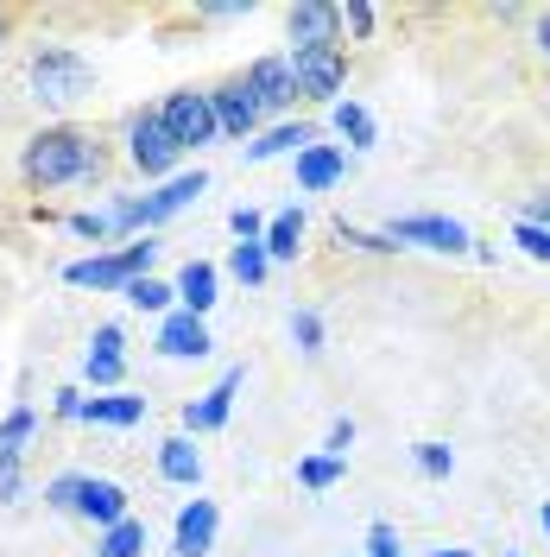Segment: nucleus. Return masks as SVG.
<instances>
[{
  "label": "nucleus",
  "mask_w": 550,
  "mask_h": 557,
  "mask_svg": "<svg viewBox=\"0 0 550 557\" xmlns=\"http://www.w3.org/2000/svg\"><path fill=\"white\" fill-rule=\"evenodd\" d=\"M76 513L96 525V532L121 525V520H127V487H121V482H102V475H83V487H76Z\"/></svg>",
  "instance_id": "10"
},
{
  "label": "nucleus",
  "mask_w": 550,
  "mask_h": 557,
  "mask_svg": "<svg viewBox=\"0 0 550 557\" xmlns=\"http://www.w3.org/2000/svg\"><path fill=\"white\" fill-rule=\"evenodd\" d=\"M241 368H228L222 381H215V393H203L197 406H184V431H222L228 424V412H235V393H241Z\"/></svg>",
  "instance_id": "12"
},
{
  "label": "nucleus",
  "mask_w": 550,
  "mask_h": 557,
  "mask_svg": "<svg viewBox=\"0 0 550 557\" xmlns=\"http://www.w3.org/2000/svg\"><path fill=\"white\" fill-rule=\"evenodd\" d=\"M228 267H235V278H241V285H260V278H266V267H273V260H266V242H241Z\"/></svg>",
  "instance_id": "25"
},
{
  "label": "nucleus",
  "mask_w": 550,
  "mask_h": 557,
  "mask_svg": "<svg viewBox=\"0 0 550 557\" xmlns=\"http://www.w3.org/2000/svg\"><path fill=\"white\" fill-rule=\"evenodd\" d=\"M203 190H209V177H203V172H184V177H172L159 197H146V203H121V209H114V228H152V222L177 215L184 203H197Z\"/></svg>",
  "instance_id": "7"
},
{
  "label": "nucleus",
  "mask_w": 550,
  "mask_h": 557,
  "mask_svg": "<svg viewBox=\"0 0 550 557\" xmlns=\"http://www.w3.org/2000/svg\"><path fill=\"white\" fill-rule=\"evenodd\" d=\"M83 418H89V424H139V418H146V399H134V393L83 399Z\"/></svg>",
  "instance_id": "20"
},
{
  "label": "nucleus",
  "mask_w": 550,
  "mask_h": 557,
  "mask_svg": "<svg viewBox=\"0 0 550 557\" xmlns=\"http://www.w3.org/2000/svg\"><path fill=\"white\" fill-rule=\"evenodd\" d=\"M177 298H184L190 317H203L209 305H215V267H209V260H190V267L177 273Z\"/></svg>",
  "instance_id": "18"
},
{
  "label": "nucleus",
  "mask_w": 550,
  "mask_h": 557,
  "mask_svg": "<svg viewBox=\"0 0 550 557\" xmlns=\"http://www.w3.org/2000/svg\"><path fill=\"white\" fill-rule=\"evenodd\" d=\"M285 64H291L298 96H310V102H329V96L348 83V51L342 45H298Z\"/></svg>",
  "instance_id": "3"
},
{
  "label": "nucleus",
  "mask_w": 550,
  "mask_h": 557,
  "mask_svg": "<svg viewBox=\"0 0 550 557\" xmlns=\"http://www.w3.org/2000/svg\"><path fill=\"white\" fill-rule=\"evenodd\" d=\"M172 298L177 292L172 285H159V278H134V285H127V305H139V311H165Z\"/></svg>",
  "instance_id": "28"
},
{
  "label": "nucleus",
  "mask_w": 550,
  "mask_h": 557,
  "mask_svg": "<svg viewBox=\"0 0 550 557\" xmlns=\"http://www.w3.org/2000/svg\"><path fill=\"white\" fill-rule=\"evenodd\" d=\"M342 469H348L342 456H304V462H298V482L304 487H336L342 482Z\"/></svg>",
  "instance_id": "27"
},
{
  "label": "nucleus",
  "mask_w": 550,
  "mask_h": 557,
  "mask_svg": "<svg viewBox=\"0 0 550 557\" xmlns=\"http://www.w3.org/2000/svg\"><path fill=\"white\" fill-rule=\"evenodd\" d=\"M215 525H222L215 500H190V507L177 513V525H172V552L177 557H209V545H215Z\"/></svg>",
  "instance_id": "11"
},
{
  "label": "nucleus",
  "mask_w": 550,
  "mask_h": 557,
  "mask_svg": "<svg viewBox=\"0 0 550 557\" xmlns=\"http://www.w3.org/2000/svg\"><path fill=\"white\" fill-rule=\"evenodd\" d=\"M430 557H468V552H430Z\"/></svg>",
  "instance_id": "44"
},
{
  "label": "nucleus",
  "mask_w": 550,
  "mask_h": 557,
  "mask_svg": "<svg viewBox=\"0 0 550 557\" xmlns=\"http://www.w3.org/2000/svg\"><path fill=\"white\" fill-rule=\"evenodd\" d=\"M538 520H545V532H550V500H545V513H538Z\"/></svg>",
  "instance_id": "43"
},
{
  "label": "nucleus",
  "mask_w": 550,
  "mask_h": 557,
  "mask_svg": "<svg viewBox=\"0 0 550 557\" xmlns=\"http://www.w3.org/2000/svg\"><path fill=\"white\" fill-rule=\"evenodd\" d=\"M228 228H235L241 242H266V215H260V209H235V215H228Z\"/></svg>",
  "instance_id": "32"
},
{
  "label": "nucleus",
  "mask_w": 550,
  "mask_h": 557,
  "mask_svg": "<svg viewBox=\"0 0 550 557\" xmlns=\"http://www.w3.org/2000/svg\"><path fill=\"white\" fill-rule=\"evenodd\" d=\"M146 267H152V242L121 247V253H96V260H76L64 278L70 285H96V292H127L134 278H146Z\"/></svg>",
  "instance_id": "4"
},
{
  "label": "nucleus",
  "mask_w": 550,
  "mask_h": 557,
  "mask_svg": "<svg viewBox=\"0 0 550 557\" xmlns=\"http://www.w3.org/2000/svg\"><path fill=\"white\" fill-rule=\"evenodd\" d=\"M291 336H298V348H304V355H316V348H323V323H316V311L291 317Z\"/></svg>",
  "instance_id": "30"
},
{
  "label": "nucleus",
  "mask_w": 550,
  "mask_h": 557,
  "mask_svg": "<svg viewBox=\"0 0 550 557\" xmlns=\"http://www.w3.org/2000/svg\"><path fill=\"white\" fill-rule=\"evenodd\" d=\"M7 26H13V13H7V7H0V38H7Z\"/></svg>",
  "instance_id": "42"
},
{
  "label": "nucleus",
  "mask_w": 550,
  "mask_h": 557,
  "mask_svg": "<svg viewBox=\"0 0 550 557\" xmlns=\"http://www.w3.org/2000/svg\"><path fill=\"white\" fill-rule=\"evenodd\" d=\"M525 222H538V228H545V222H550V197H538V203H532V215H525Z\"/></svg>",
  "instance_id": "40"
},
{
  "label": "nucleus",
  "mask_w": 550,
  "mask_h": 557,
  "mask_svg": "<svg viewBox=\"0 0 550 557\" xmlns=\"http://www.w3.org/2000/svg\"><path fill=\"white\" fill-rule=\"evenodd\" d=\"M336 134H342L348 146H374V114L361 102H336Z\"/></svg>",
  "instance_id": "24"
},
{
  "label": "nucleus",
  "mask_w": 550,
  "mask_h": 557,
  "mask_svg": "<svg viewBox=\"0 0 550 557\" xmlns=\"http://www.w3.org/2000/svg\"><path fill=\"white\" fill-rule=\"evenodd\" d=\"M538 51L550 58V13H538Z\"/></svg>",
  "instance_id": "41"
},
{
  "label": "nucleus",
  "mask_w": 550,
  "mask_h": 557,
  "mask_svg": "<svg viewBox=\"0 0 550 557\" xmlns=\"http://www.w3.org/2000/svg\"><path fill=\"white\" fill-rule=\"evenodd\" d=\"M26 83H33L38 102L64 108V102H83V96L96 89V70L83 64L76 51H64V45H45L33 64H26Z\"/></svg>",
  "instance_id": "2"
},
{
  "label": "nucleus",
  "mask_w": 550,
  "mask_h": 557,
  "mask_svg": "<svg viewBox=\"0 0 550 557\" xmlns=\"http://www.w3.org/2000/svg\"><path fill=\"white\" fill-rule=\"evenodd\" d=\"M417 469H424V475H437V482H443L449 469H455V450H449V444H417Z\"/></svg>",
  "instance_id": "29"
},
{
  "label": "nucleus",
  "mask_w": 550,
  "mask_h": 557,
  "mask_svg": "<svg viewBox=\"0 0 550 557\" xmlns=\"http://www.w3.org/2000/svg\"><path fill=\"white\" fill-rule=\"evenodd\" d=\"M159 475L197 487L203 482V456H197V444H190V437H165V444H159Z\"/></svg>",
  "instance_id": "17"
},
{
  "label": "nucleus",
  "mask_w": 550,
  "mask_h": 557,
  "mask_svg": "<svg viewBox=\"0 0 550 557\" xmlns=\"http://www.w3.org/2000/svg\"><path fill=\"white\" fill-rule=\"evenodd\" d=\"M33 424H38L33 406H13V412H7V424H0V456H20V444L33 437Z\"/></svg>",
  "instance_id": "26"
},
{
  "label": "nucleus",
  "mask_w": 550,
  "mask_h": 557,
  "mask_svg": "<svg viewBox=\"0 0 550 557\" xmlns=\"http://www.w3.org/2000/svg\"><path fill=\"white\" fill-rule=\"evenodd\" d=\"M285 26L298 45H336V26H342V7H323V0H304L285 13Z\"/></svg>",
  "instance_id": "15"
},
{
  "label": "nucleus",
  "mask_w": 550,
  "mask_h": 557,
  "mask_svg": "<svg viewBox=\"0 0 550 557\" xmlns=\"http://www.w3.org/2000/svg\"><path fill=\"white\" fill-rule=\"evenodd\" d=\"M165 127H172V139H177V152L184 146H209V139L222 134L215 127V102H209V89H177V96H165Z\"/></svg>",
  "instance_id": "6"
},
{
  "label": "nucleus",
  "mask_w": 550,
  "mask_h": 557,
  "mask_svg": "<svg viewBox=\"0 0 550 557\" xmlns=\"http://www.w3.org/2000/svg\"><path fill=\"white\" fill-rule=\"evenodd\" d=\"M58 412H64V418H83V399H76L70 386H64V393H58Z\"/></svg>",
  "instance_id": "39"
},
{
  "label": "nucleus",
  "mask_w": 550,
  "mask_h": 557,
  "mask_svg": "<svg viewBox=\"0 0 550 557\" xmlns=\"http://www.w3.org/2000/svg\"><path fill=\"white\" fill-rule=\"evenodd\" d=\"M291 146L304 152V146H316V134H310V127H273L266 139L247 146V159H278V152H291Z\"/></svg>",
  "instance_id": "23"
},
{
  "label": "nucleus",
  "mask_w": 550,
  "mask_h": 557,
  "mask_svg": "<svg viewBox=\"0 0 550 557\" xmlns=\"http://www.w3.org/2000/svg\"><path fill=\"white\" fill-rule=\"evenodd\" d=\"M209 102H215V127H222V134H235V139H247L253 127H260V114H266V108L253 102L247 76H235V83H222V89H209Z\"/></svg>",
  "instance_id": "9"
},
{
  "label": "nucleus",
  "mask_w": 550,
  "mask_h": 557,
  "mask_svg": "<svg viewBox=\"0 0 550 557\" xmlns=\"http://www.w3.org/2000/svg\"><path fill=\"white\" fill-rule=\"evenodd\" d=\"M342 20H348V33H374V7H367V0H354V7H342Z\"/></svg>",
  "instance_id": "36"
},
{
  "label": "nucleus",
  "mask_w": 550,
  "mask_h": 557,
  "mask_svg": "<svg viewBox=\"0 0 550 557\" xmlns=\"http://www.w3.org/2000/svg\"><path fill=\"white\" fill-rule=\"evenodd\" d=\"M367 557H399V532L392 525H374L367 532Z\"/></svg>",
  "instance_id": "35"
},
{
  "label": "nucleus",
  "mask_w": 550,
  "mask_h": 557,
  "mask_svg": "<svg viewBox=\"0 0 550 557\" xmlns=\"http://www.w3.org/2000/svg\"><path fill=\"white\" fill-rule=\"evenodd\" d=\"M342 172H348L342 146H304L298 152V184L304 190H329V184H342Z\"/></svg>",
  "instance_id": "16"
},
{
  "label": "nucleus",
  "mask_w": 550,
  "mask_h": 557,
  "mask_svg": "<svg viewBox=\"0 0 550 557\" xmlns=\"http://www.w3.org/2000/svg\"><path fill=\"white\" fill-rule=\"evenodd\" d=\"M348 444H354V424L336 418V424H329V456H342V462H348Z\"/></svg>",
  "instance_id": "38"
},
{
  "label": "nucleus",
  "mask_w": 550,
  "mask_h": 557,
  "mask_svg": "<svg viewBox=\"0 0 550 557\" xmlns=\"http://www.w3.org/2000/svg\"><path fill=\"white\" fill-rule=\"evenodd\" d=\"M298 242H304V215L298 209L266 222V260H298Z\"/></svg>",
  "instance_id": "21"
},
{
  "label": "nucleus",
  "mask_w": 550,
  "mask_h": 557,
  "mask_svg": "<svg viewBox=\"0 0 550 557\" xmlns=\"http://www.w3.org/2000/svg\"><path fill=\"white\" fill-rule=\"evenodd\" d=\"M139 552H146V525L139 520L108 525L102 539H96V557H139Z\"/></svg>",
  "instance_id": "22"
},
{
  "label": "nucleus",
  "mask_w": 550,
  "mask_h": 557,
  "mask_svg": "<svg viewBox=\"0 0 550 557\" xmlns=\"http://www.w3.org/2000/svg\"><path fill=\"white\" fill-rule=\"evenodd\" d=\"M386 235H392V247L417 242V247H437V253H462V247H475V242H468V228H462V222H449V215H405V222H392Z\"/></svg>",
  "instance_id": "8"
},
{
  "label": "nucleus",
  "mask_w": 550,
  "mask_h": 557,
  "mask_svg": "<svg viewBox=\"0 0 550 557\" xmlns=\"http://www.w3.org/2000/svg\"><path fill=\"white\" fill-rule=\"evenodd\" d=\"M159 348L172 355V361H203L209 355V330H203V317H190V311H177L159 323Z\"/></svg>",
  "instance_id": "14"
},
{
  "label": "nucleus",
  "mask_w": 550,
  "mask_h": 557,
  "mask_svg": "<svg viewBox=\"0 0 550 557\" xmlns=\"http://www.w3.org/2000/svg\"><path fill=\"white\" fill-rule=\"evenodd\" d=\"M89 381H96V386L121 381V323H102V330H96V348H89Z\"/></svg>",
  "instance_id": "19"
},
{
  "label": "nucleus",
  "mask_w": 550,
  "mask_h": 557,
  "mask_svg": "<svg viewBox=\"0 0 550 557\" xmlns=\"http://www.w3.org/2000/svg\"><path fill=\"white\" fill-rule=\"evenodd\" d=\"M20 172H26V184H38V190H58V184H76V177L102 172V146H96V134H83V127H45V134L26 146Z\"/></svg>",
  "instance_id": "1"
},
{
  "label": "nucleus",
  "mask_w": 550,
  "mask_h": 557,
  "mask_svg": "<svg viewBox=\"0 0 550 557\" xmlns=\"http://www.w3.org/2000/svg\"><path fill=\"white\" fill-rule=\"evenodd\" d=\"M127 159H134L146 177L172 172L177 139H172V127H165V114H159V108H139V114H134V127H127Z\"/></svg>",
  "instance_id": "5"
},
{
  "label": "nucleus",
  "mask_w": 550,
  "mask_h": 557,
  "mask_svg": "<svg viewBox=\"0 0 550 557\" xmlns=\"http://www.w3.org/2000/svg\"><path fill=\"white\" fill-rule=\"evenodd\" d=\"M0 500H20V456H0Z\"/></svg>",
  "instance_id": "37"
},
{
  "label": "nucleus",
  "mask_w": 550,
  "mask_h": 557,
  "mask_svg": "<svg viewBox=\"0 0 550 557\" xmlns=\"http://www.w3.org/2000/svg\"><path fill=\"white\" fill-rule=\"evenodd\" d=\"M336 235H342L348 247H367V253H392V235H361V228H348V222L336 228Z\"/></svg>",
  "instance_id": "34"
},
{
  "label": "nucleus",
  "mask_w": 550,
  "mask_h": 557,
  "mask_svg": "<svg viewBox=\"0 0 550 557\" xmlns=\"http://www.w3.org/2000/svg\"><path fill=\"white\" fill-rule=\"evenodd\" d=\"M532 260H550V228H538V222H518V235H513Z\"/></svg>",
  "instance_id": "31"
},
{
  "label": "nucleus",
  "mask_w": 550,
  "mask_h": 557,
  "mask_svg": "<svg viewBox=\"0 0 550 557\" xmlns=\"http://www.w3.org/2000/svg\"><path fill=\"white\" fill-rule=\"evenodd\" d=\"M76 487H83V475H58V482L45 487V500H51V507H64V513H76Z\"/></svg>",
  "instance_id": "33"
},
{
  "label": "nucleus",
  "mask_w": 550,
  "mask_h": 557,
  "mask_svg": "<svg viewBox=\"0 0 550 557\" xmlns=\"http://www.w3.org/2000/svg\"><path fill=\"white\" fill-rule=\"evenodd\" d=\"M247 89H253L260 108H291L298 102V83H291V64H285V58H260V64L247 70Z\"/></svg>",
  "instance_id": "13"
}]
</instances>
